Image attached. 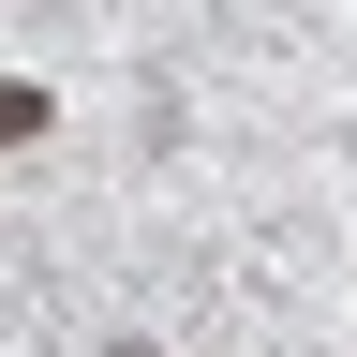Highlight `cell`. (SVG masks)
Segmentation results:
<instances>
[{
	"instance_id": "6da1fadb",
	"label": "cell",
	"mask_w": 357,
	"mask_h": 357,
	"mask_svg": "<svg viewBox=\"0 0 357 357\" xmlns=\"http://www.w3.org/2000/svg\"><path fill=\"white\" fill-rule=\"evenodd\" d=\"M30 134H45V89H30V75H0V149H30Z\"/></svg>"
}]
</instances>
